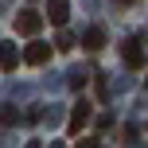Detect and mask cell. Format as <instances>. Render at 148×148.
<instances>
[{
	"mask_svg": "<svg viewBox=\"0 0 148 148\" xmlns=\"http://www.w3.org/2000/svg\"><path fill=\"white\" fill-rule=\"evenodd\" d=\"M121 59H125V66L140 70L144 66V35H129L125 43H121Z\"/></svg>",
	"mask_w": 148,
	"mask_h": 148,
	"instance_id": "obj_1",
	"label": "cell"
},
{
	"mask_svg": "<svg viewBox=\"0 0 148 148\" xmlns=\"http://www.w3.org/2000/svg\"><path fill=\"white\" fill-rule=\"evenodd\" d=\"M39 27H43V16L35 12V8H23L20 16H16V35H39Z\"/></svg>",
	"mask_w": 148,
	"mask_h": 148,
	"instance_id": "obj_2",
	"label": "cell"
},
{
	"mask_svg": "<svg viewBox=\"0 0 148 148\" xmlns=\"http://www.w3.org/2000/svg\"><path fill=\"white\" fill-rule=\"evenodd\" d=\"M47 20H51L55 27H66V20H70V0H47Z\"/></svg>",
	"mask_w": 148,
	"mask_h": 148,
	"instance_id": "obj_3",
	"label": "cell"
},
{
	"mask_svg": "<svg viewBox=\"0 0 148 148\" xmlns=\"http://www.w3.org/2000/svg\"><path fill=\"white\" fill-rule=\"evenodd\" d=\"M31 39H35V35H31ZM20 59H23V62H31V66H43V62L51 59V47H47V43H39V39H35V43H27V51H23Z\"/></svg>",
	"mask_w": 148,
	"mask_h": 148,
	"instance_id": "obj_4",
	"label": "cell"
},
{
	"mask_svg": "<svg viewBox=\"0 0 148 148\" xmlns=\"http://www.w3.org/2000/svg\"><path fill=\"white\" fill-rule=\"evenodd\" d=\"M90 109H94V105H90V101H78V105H74V113H70V121H66V129H70L74 136H78L82 129L90 125Z\"/></svg>",
	"mask_w": 148,
	"mask_h": 148,
	"instance_id": "obj_5",
	"label": "cell"
},
{
	"mask_svg": "<svg viewBox=\"0 0 148 148\" xmlns=\"http://www.w3.org/2000/svg\"><path fill=\"white\" fill-rule=\"evenodd\" d=\"M16 62H20L16 43H0V70H16Z\"/></svg>",
	"mask_w": 148,
	"mask_h": 148,
	"instance_id": "obj_6",
	"label": "cell"
},
{
	"mask_svg": "<svg viewBox=\"0 0 148 148\" xmlns=\"http://www.w3.org/2000/svg\"><path fill=\"white\" fill-rule=\"evenodd\" d=\"M82 47H86V51H101V47H105V31L101 27H90L86 35H82Z\"/></svg>",
	"mask_w": 148,
	"mask_h": 148,
	"instance_id": "obj_7",
	"label": "cell"
},
{
	"mask_svg": "<svg viewBox=\"0 0 148 148\" xmlns=\"http://www.w3.org/2000/svg\"><path fill=\"white\" fill-rule=\"evenodd\" d=\"M55 47H59V51H70V47H74V35H70V31H59V39H55Z\"/></svg>",
	"mask_w": 148,
	"mask_h": 148,
	"instance_id": "obj_8",
	"label": "cell"
},
{
	"mask_svg": "<svg viewBox=\"0 0 148 148\" xmlns=\"http://www.w3.org/2000/svg\"><path fill=\"white\" fill-rule=\"evenodd\" d=\"M12 121H16V109L12 105H0V125H12Z\"/></svg>",
	"mask_w": 148,
	"mask_h": 148,
	"instance_id": "obj_9",
	"label": "cell"
},
{
	"mask_svg": "<svg viewBox=\"0 0 148 148\" xmlns=\"http://www.w3.org/2000/svg\"><path fill=\"white\" fill-rule=\"evenodd\" d=\"M117 4H133V0H117Z\"/></svg>",
	"mask_w": 148,
	"mask_h": 148,
	"instance_id": "obj_10",
	"label": "cell"
}]
</instances>
